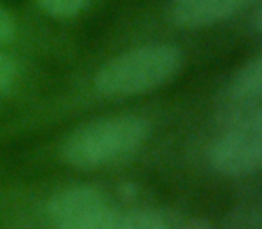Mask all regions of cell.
<instances>
[{
  "instance_id": "obj_8",
  "label": "cell",
  "mask_w": 262,
  "mask_h": 229,
  "mask_svg": "<svg viewBox=\"0 0 262 229\" xmlns=\"http://www.w3.org/2000/svg\"><path fill=\"white\" fill-rule=\"evenodd\" d=\"M38 4L52 18L69 20L79 15L86 0H38Z\"/></svg>"
},
{
  "instance_id": "obj_6",
  "label": "cell",
  "mask_w": 262,
  "mask_h": 229,
  "mask_svg": "<svg viewBox=\"0 0 262 229\" xmlns=\"http://www.w3.org/2000/svg\"><path fill=\"white\" fill-rule=\"evenodd\" d=\"M262 91V59L255 58L244 65L232 83L228 84L226 97L232 106H246L248 102H257Z\"/></svg>"
},
{
  "instance_id": "obj_1",
  "label": "cell",
  "mask_w": 262,
  "mask_h": 229,
  "mask_svg": "<svg viewBox=\"0 0 262 229\" xmlns=\"http://www.w3.org/2000/svg\"><path fill=\"white\" fill-rule=\"evenodd\" d=\"M183 54L169 43H147L110 59L95 73L94 86L102 97L124 98L158 90L180 72Z\"/></svg>"
},
{
  "instance_id": "obj_5",
  "label": "cell",
  "mask_w": 262,
  "mask_h": 229,
  "mask_svg": "<svg viewBox=\"0 0 262 229\" xmlns=\"http://www.w3.org/2000/svg\"><path fill=\"white\" fill-rule=\"evenodd\" d=\"M253 0H172L169 16L180 27L200 29L233 16Z\"/></svg>"
},
{
  "instance_id": "obj_10",
  "label": "cell",
  "mask_w": 262,
  "mask_h": 229,
  "mask_svg": "<svg viewBox=\"0 0 262 229\" xmlns=\"http://www.w3.org/2000/svg\"><path fill=\"white\" fill-rule=\"evenodd\" d=\"M16 26L13 16L0 6V45H6L15 38Z\"/></svg>"
},
{
  "instance_id": "obj_3",
  "label": "cell",
  "mask_w": 262,
  "mask_h": 229,
  "mask_svg": "<svg viewBox=\"0 0 262 229\" xmlns=\"http://www.w3.org/2000/svg\"><path fill=\"white\" fill-rule=\"evenodd\" d=\"M262 161V111L257 108L223 133L210 149V163L226 177H244L258 170Z\"/></svg>"
},
{
  "instance_id": "obj_9",
  "label": "cell",
  "mask_w": 262,
  "mask_h": 229,
  "mask_svg": "<svg viewBox=\"0 0 262 229\" xmlns=\"http://www.w3.org/2000/svg\"><path fill=\"white\" fill-rule=\"evenodd\" d=\"M16 73H18L16 63L8 54L0 52V93L13 86V83L16 79Z\"/></svg>"
},
{
  "instance_id": "obj_2",
  "label": "cell",
  "mask_w": 262,
  "mask_h": 229,
  "mask_svg": "<svg viewBox=\"0 0 262 229\" xmlns=\"http://www.w3.org/2000/svg\"><path fill=\"white\" fill-rule=\"evenodd\" d=\"M151 125L137 115H113L79 125L63 143V160L72 167L95 168L135 152L149 136Z\"/></svg>"
},
{
  "instance_id": "obj_4",
  "label": "cell",
  "mask_w": 262,
  "mask_h": 229,
  "mask_svg": "<svg viewBox=\"0 0 262 229\" xmlns=\"http://www.w3.org/2000/svg\"><path fill=\"white\" fill-rule=\"evenodd\" d=\"M49 217L56 229H113L117 222L106 197L86 185L59 190L49 202Z\"/></svg>"
},
{
  "instance_id": "obj_7",
  "label": "cell",
  "mask_w": 262,
  "mask_h": 229,
  "mask_svg": "<svg viewBox=\"0 0 262 229\" xmlns=\"http://www.w3.org/2000/svg\"><path fill=\"white\" fill-rule=\"evenodd\" d=\"M113 229H171L160 213L151 210H135L129 213L117 215Z\"/></svg>"
}]
</instances>
